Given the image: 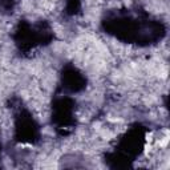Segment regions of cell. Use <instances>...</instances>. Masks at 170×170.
I'll return each mask as SVG.
<instances>
[{
	"mask_svg": "<svg viewBox=\"0 0 170 170\" xmlns=\"http://www.w3.org/2000/svg\"><path fill=\"white\" fill-rule=\"evenodd\" d=\"M78 78H80V76H78V73H75V76H72V78H71V81H72V83H73V81H76V80H78ZM65 87H71V88H72V90H78V89H80V87H78V85H75V87H73V85H72V84H71V83H68V84H66V85H65Z\"/></svg>",
	"mask_w": 170,
	"mask_h": 170,
	"instance_id": "1",
	"label": "cell"
}]
</instances>
